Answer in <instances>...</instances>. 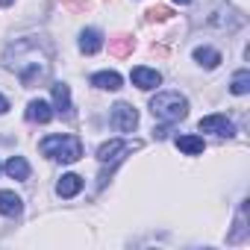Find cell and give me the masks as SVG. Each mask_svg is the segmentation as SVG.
Returning a JSON list of instances; mask_svg holds the SVG:
<instances>
[{"instance_id":"obj_21","label":"cell","mask_w":250,"mask_h":250,"mask_svg":"<svg viewBox=\"0 0 250 250\" xmlns=\"http://www.w3.org/2000/svg\"><path fill=\"white\" fill-rule=\"evenodd\" d=\"M62 6H68V9H74V12H85V0H62Z\"/></svg>"},{"instance_id":"obj_3","label":"cell","mask_w":250,"mask_h":250,"mask_svg":"<svg viewBox=\"0 0 250 250\" xmlns=\"http://www.w3.org/2000/svg\"><path fill=\"white\" fill-rule=\"evenodd\" d=\"M39 150L44 156L56 159V162H65V165H71V162H77L83 156V145H80L77 136H47L39 145Z\"/></svg>"},{"instance_id":"obj_16","label":"cell","mask_w":250,"mask_h":250,"mask_svg":"<svg viewBox=\"0 0 250 250\" xmlns=\"http://www.w3.org/2000/svg\"><path fill=\"white\" fill-rule=\"evenodd\" d=\"M194 62L203 65V68H218L221 65V53L215 47H197L194 50Z\"/></svg>"},{"instance_id":"obj_17","label":"cell","mask_w":250,"mask_h":250,"mask_svg":"<svg viewBox=\"0 0 250 250\" xmlns=\"http://www.w3.org/2000/svg\"><path fill=\"white\" fill-rule=\"evenodd\" d=\"M177 147H180L183 153H188V156H197V153L206 150V145H203L200 136H180V139H177Z\"/></svg>"},{"instance_id":"obj_5","label":"cell","mask_w":250,"mask_h":250,"mask_svg":"<svg viewBox=\"0 0 250 250\" xmlns=\"http://www.w3.org/2000/svg\"><path fill=\"white\" fill-rule=\"evenodd\" d=\"M109 121H112V127H115L118 133H133L136 124H139V112H136L130 103H115Z\"/></svg>"},{"instance_id":"obj_6","label":"cell","mask_w":250,"mask_h":250,"mask_svg":"<svg viewBox=\"0 0 250 250\" xmlns=\"http://www.w3.org/2000/svg\"><path fill=\"white\" fill-rule=\"evenodd\" d=\"M200 133H215V136H235V127L227 115H209V118H200Z\"/></svg>"},{"instance_id":"obj_19","label":"cell","mask_w":250,"mask_h":250,"mask_svg":"<svg viewBox=\"0 0 250 250\" xmlns=\"http://www.w3.org/2000/svg\"><path fill=\"white\" fill-rule=\"evenodd\" d=\"M229 91H232V94H247V91H250V71H247V68H241V71L232 77Z\"/></svg>"},{"instance_id":"obj_7","label":"cell","mask_w":250,"mask_h":250,"mask_svg":"<svg viewBox=\"0 0 250 250\" xmlns=\"http://www.w3.org/2000/svg\"><path fill=\"white\" fill-rule=\"evenodd\" d=\"M209 24H212V27H218V30L232 33V30H238V27L244 24V18H241L238 12H232V9H218L215 15H209Z\"/></svg>"},{"instance_id":"obj_22","label":"cell","mask_w":250,"mask_h":250,"mask_svg":"<svg viewBox=\"0 0 250 250\" xmlns=\"http://www.w3.org/2000/svg\"><path fill=\"white\" fill-rule=\"evenodd\" d=\"M6 109H9V100H6L3 94H0V115H6Z\"/></svg>"},{"instance_id":"obj_10","label":"cell","mask_w":250,"mask_h":250,"mask_svg":"<svg viewBox=\"0 0 250 250\" xmlns=\"http://www.w3.org/2000/svg\"><path fill=\"white\" fill-rule=\"evenodd\" d=\"M24 212V203L15 191H0V215H6V218H18Z\"/></svg>"},{"instance_id":"obj_4","label":"cell","mask_w":250,"mask_h":250,"mask_svg":"<svg viewBox=\"0 0 250 250\" xmlns=\"http://www.w3.org/2000/svg\"><path fill=\"white\" fill-rule=\"evenodd\" d=\"M142 147V142H127V139H112V142H103L100 147H97V159L103 162V165H109V168H115L121 159H124V153H133V150H139Z\"/></svg>"},{"instance_id":"obj_24","label":"cell","mask_w":250,"mask_h":250,"mask_svg":"<svg viewBox=\"0 0 250 250\" xmlns=\"http://www.w3.org/2000/svg\"><path fill=\"white\" fill-rule=\"evenodd\" d=\"M174 3H180V6H188V3H191V0H174Z\"/></svg>"},{"instance_id":"obj_25","label":"cell","mask_w":250,"mask_h":250,"mask_svg":"<svg viewBox=\"0 0 250 250\" xmlns=\"http://www.w3.org/2000/svg\"><path fill=\"white\" fill-rule=\"evenodd\" d=\"M9 3H15V0H0V6H9Z\"/></svg>"},{"instance_id":"obj_23","label":"cell","mask_w":250,"mask_h":250,"mask_svg":"<svg viewBox=\"0 0 250 250\" xmlns=\"http://www.w3.org/2000/svg\"><path fill=\"white\" fill-rule=\"evenodd\" d=\"M168 136V127H159V130H153V139H165Z\"/></svg>"},{"instance_id":"obj_12","label":"cell","mask_w":250,"mask_h":250,"mask_svg":"<svg viewBox=\"0 0 250 250\" xmlns=\"http://www.w3.org/2000/svg\"><path fill=\"white\" fill-rule=\"evenodd\" d=\"M27 118L36 121V124H47V121L53 118V109H50V103H44V100H30V103H27Z\"/></svg>"},{"instance_id":"obj_18","label":"cell","mask_w":250,"mask_h":250,"mask_svg":"<svg viewBox=\"0 0 250 250\" xmlns=\"http://www.w3.org/2000/svg\"><path fill=\"white\" fill-rule=\"evenodd\" d=\"M6 174H9L12 180H30V165H27V159H24V156H12V159L6 162Z\"/></svg>"},{"instance_id":"obj_9","label":"cell","mask_w":250,"mask_h":250,"mask_svg":"<svg viewBox=\"0 0 250 250\" xmlns=\"http://www.w3.org/2000/svg\"><path fill=\"white\" fill-rule=\"evenodd\" d=\"M53 103H56V112H59V115L71 118L74 106H71V88H68L65 83H53Z\"/></svg>"},{"instance_id":"obj_13","label":"cell","mask_w":250,"mask_h":250,"mask_svg":"<svg viewBox=\"0 0 250 250\" xmlns=\"http://www.w3.org/2000/svg\"><path fill=\"white\" fill-rule=\"evenodd\" d=\"M80 188H83V177L80 174H65L56 183V194L59 197H74V194H80Z\"/></svg>"},{"instance_id":"obj_14","label":"cell","mask_w":250,"mask_h":250,"mask_svg":"<svg viewBox=\"0 0 250 250\" xmlns=\"http://www.w3.org/2000/svg\"><path fill=\"white\" fill-rule=\"evenodd\" d=\"M133 47H136L133 36H115V39H109V53H112L115 59L130 56V53H133Z\"/></svg>"},{"instance_id":"obj_20","label":"cell","mask_w":250,"mask_h":250,"mask_svg":"<svg viewBox=\"0 0 250 250\" xmlns=\"http://www.w3.org/2000/svg\"><path fill=\"white\" fill-rule=\"evenodd\" d=\"M171 15H174L171 6H150L147 9V21H168Z\"/></svg>"},{"instance_id":"obj_1","label":"cell","mask_w":250,"mask_h":250,"mask_svg":"<svg viewBox=\"0 0 250 250\" xmlns=\"http://www.w3.org/2000/svg\"><path fill=\"white\" fill-rule=\"evenodd\" d=\"M3 65L18 74L24 88H36L50 77V47L39 39H21L6 47Z\"/></svg>"},{"instance_id":"obj_11","label":"cell","mask_w":250,"mask_h":250,"mask_svg":"<svg viewBox=\"0 0 250 250\" xmlns=\"http://www.w3.org/2000/svg\"><path fill=\"white\" fill-rule=\"evenodd\" d=\"M100 47H103V33L94 30V27H91V30H83V36H80V50L91 56V53H97Z\"/></svg>"},{"instance_id":"obj_8","label":"cell","mask_w":250,"mask_h":250,"mask_svg":"<svg viewBox=\"0 0 250 250\" xmlns=\"http://www.w3.org/2000/svg\"><path fill=\"white\" fill-rule=\"evenodd\" d=\"M130 80H133V85H139L142 91H150V88H156L159 83H162V74L159 71H150V68H133V74H130Z\"/></svg>"},{"instance_id":"obj_15","label":"cell","mask_w":250,"mask_h":250,"mask_svg":"<svg viewBox=\"0 0 250 250\" xmlns=\"http://www.w3.org/2000/svg\"><path fill=\"white\" fill-rule=\"evenodd\" d=\"M91 85H94V88H103V91H118V88H121V74H115V71H100V74L91 77Z\"/></svg>"},{"instance_id":"obj_2","label":"cell","mask_w":250,"mask_h":250,"mask_svg":"<svg viewBox=\"0 0 250 250\" xmlns=\"http://www.w3.org/2000/svg\"><path fill=\"white\" fill-rule=\"evenodd\" d=\"M150 112H153V118H159L165 124H177L188 115V100L180 91H162L150 100Z\"/></svg>"}]
</instances>
